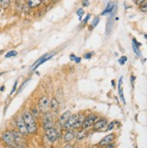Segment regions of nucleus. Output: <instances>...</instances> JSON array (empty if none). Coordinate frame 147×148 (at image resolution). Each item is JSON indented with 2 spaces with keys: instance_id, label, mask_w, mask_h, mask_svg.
<instances>
[{
  "instance_id": "ddd939ff",
  "label": "nucleus",
  "mask_w": 147,
  "mask_h": 148,
  "mask_svg": "<svg viewBox=\"0 0 147 148\" xmlns=\"http://www.w3.org/2000/svg\"><path fill=\"white\" fill-rule=\"evenodd\" d=\"M59 107H60V104L59 101L57 100V98L55 97H51L50 99V110L53 114H56L59 111Z\"/></svg>"
},
{
  "instance_id": "9b49d317",
  "label": "nucleus",
  "mask_w": 147,
  "mask_h": 148,
  "mask_svg": "<svg viewBox=\"0 0 147 148\" xmlns=\"http://www.w3.org/2000/svg\"><path fill=\"white\" fill-rule=\"evenodd\" d=\"M107 126V119H103L102 118V119H97V121L92 126V129L94 130V131H101V130H103Z\"/></svg>"
},
{
  "instance_id": "423d86ee",
  "label": "nucleus",
  "mask_w": 147,
  "mask_h": 148,
  "mask_svg": "<svg viewBox=\"0 0 147 148\" xmlns=\"http://www.w3.org/2000/svg\"><path fill=\"white\" fill-rule=\"evenodd\" d=\"M44 135H45L46 139L50 143H55L58 139L60 137V132L58 131V129L56 127H53V128L45 130Z\"/></svg>"
},
{
  "instance_id": "c85d7f7f",
  "label": "nucleus",
  "mask_w": 147,
  "mask_h": 148,
  "mask_svg": "<svg viewBox=\"0 0 147 148\" xmlns=\"http://www.w3.org/2000/svg\"><path fill=\"white\" fill-rule=\"evenodd\" d=\"M31 9H32V8H30V7L27 5V4H25V5L23 6V11H24L25 14H29V13L31 12Z\"/></svg>"
},
{
  "instance_id": "4be33fe9",
  "label": "nucleus",
  "mask_w": 147,
  "mask_h": 148,
  "mask_svg": "<svg viewBox=\"0 0 147 148\" xmlns=\"http://www.w3.org/2000/svg\"><path fill=\"white\" fill-rule=\"evenodd\" d=\"M30 112H31V114L33 116V118H35V119H38L39 116L41 115V113L39 112V110H38L37 108H32Z\"/></svg>"
},
{
  "instance_id": "f257e3e1",
  "label": "nucleus",
  "mask_w": 147,
  "mask_h": 148,
  "mask_svg": "<svg viewBox=\"0 0 147 148\" xmlns=\"http://www.w3.org/2000/svg\"><path fill=\"white\" fill-rule=\"evenodd\" d=\"M22 117L24 119L25 127H26L27 132L29 135H35L38 132V125L36 122V119L33 118L31 114L30 110H24Z\"/></svg>"
},
{
  "instance_id": "79ce46f5",
  "label": "nucleus",
  "mask_w": 147,
  "mask_h": 148,
  "mask_svg": "<svg viewBox=\"0 0 147 148\" xmlns=\"http://www.w3.org/2000/svg\"><path fill=\"white\" fill-rule=\"evenodd\" d=\"M5 90V86L3 85V86H1V88H0V91H1V92H3Z\"/></svg>"
},
{
  "instance_id": "393cba45",
  "label": "nucleus",
  "mask_w": 147,
  "mask_h": 148,
  "mask_svg": "<svg viewBox=\"0 0 147 148\" xmlns=\"http://www.w3.org/2000/svg\"><path fill=\"white\" fill-rule=\"evenodd\" d=\"M77 15L79 16V19L81 21L82 20V17H83V15H84V10L82 9V8H79V9L77 10Z\"/></svg>"
},
{
  "instance_id": "bb28decb",
  "label": "nucleus",
  "mask_w": 147,
  "mask_h": 148,
  "mask_svg": "<svg viewBox=\"0 0 147 148\" xmlns=\"http://www.w3.org/2000/svg\"><path fill=\"white\" fill-rule=\"evenodd\" d=\"M126 61H127V57L126 56H123V57H121L119 59H118V62H119V64L120 65H125L126 63Z\"/></svg>"
},
{
  "instance_id": "7ed1b4c3",
  "label": "nucleus",
  "mask_w": 147,
  "mask_h": 148,
  "mask_svg": "<svg viewBox=\"0 0 147 148\" xmlns=\"http://www.w3.org/2000/svg\"><path fill=\"white\" fill-rule=\"evenodd\" d=\"M42 129L47 130L50 128L54 127V119H53V114L51 111L45 113L42 115Z\"/></svg>"
},
{
  "instance_id": "dca6fc26",
  "label": "nucleus",
  "mask_w": 147,
  "mask_h": 148,
  "mask_svg": "<svg viewBox=\"0 0 147 148\" xmlns=\"http://www.w3.org/2000/svg\"><path fill=\"white\" fill-rule=\"evenodd\" d=\"M140 46H141V43L138 42L135 39H133V40H132V48H133V50H134V52H135L137 57H141Z\"/></svg>"
},
{
  "instance_id": "cd10ccee",
  "label": "nucleus",
  "mask_w": 147,
  "mask_h": 148,
  "mask_svg": "<svg viewBox=\"0 0 147 148\" xmlns=\"http://www.w3.org/2000/svg\"><path fill=\"white\" fill-rule=\"evenodd\" d=\"M115 124H116L115 121H112V122H110V123L107 126V131H111V130L115 127Z\"/></svg>"
},
{
  "instance_id": "8fccbe9b",
  "label": "nucleus",
  "mask_w": 147,
  "mask_h": 148,
  "mask_svg": "<svg viewBox=\"0 0 147 148\" xmlns=\"http://www.w3.org/2000/svg\"><path fill=\"white\" fill-rule=\"evenodd\" d=\"M135 148H137V146H135Z\"/></svg>"
},
{
  "instance_id": "e433bc0d",
  "label": "nucleus",
  "mask_w": 147,
  "mask_h": 148,
  "mask_svg": "<svg viewBox=\"0 0 147 148\" xmlns=\"http://www.w3.org/2000/svg\"><path fill=\"white\" fill-rule=\"evenodd\" d=\"M105 148H116V145H115V144H113V143H111V144H109V145H106V146H105Z\"/></svg>"
},
{
  "instance_id": "de8ad7c7",
  "label": "nucleus",
  "mask_w": 147,
  "mask_h": 148,
  "mask_svg": "<svg viewBox=\"0 0 147 148\" xmlns=\"http://www.w3.org/2000/svg\"><path fill=\"white\" fill-rule=\"evenodd\" d=\"M0 4H1V0H0Z\"/></svg>"
},
{
  "instance_id": "4c0bfd02",
  "label": "nucleus",
  "mask_w": 147,
  "mask_h": 148,
  "mask_svg": "<svg viewBox=\"0 0 147 148\" xmlns=\"http://www.w3.org/2000/svg\"><path fill=\"white\" fill-rule=\"evenodd\" d=\"M74 61H75L76 63H80V61H81V58H80V57H76V58H75Z\"/></svg>"
},
{
  "instance_id": "37998d69",
  "label": "nucleus",
  "mask_w": 147,
  "mask_h": 148,
  "mask_svg": "<svg viewBox=\"0 0 147 148\" xmlns=\"http://www.w3.org/2000/svg\"><path fill=\"white\" fill-rule=\"evenodd\" d=\"M4 53V50L3 49H0V55H2Z\"/></svg>"
},
{
  "instance_id": "2eb2a0df",
  "label": "nucleus",
  "mask_w": 147,
  "mask_h": 148,
  "mask_svg": "<svg viewBox=\"0 0 147 148\" xmlns=\"http://www.w3.org/2000/svg\"><path fill=\"white\" fill-rule=\"evenodd\" d=\"M87 136H88V130L87 129L80 128V129H78V131L75 133V138L78 141H81Z\"/></svg>"
},
{
  "instance_id": "b1692460",
  "label": "nucleus",
  "mask_w": 147,
  "mask_h": 148,
  "mask_svg": "<svg viewBox=\"0 0 147 148\" xmlns=\"http://www.w3.org/2000/svg\"><path fill=\"white\" fill-rule=\"evenodd\" d=\"M99 21H100V18H99L98 16H96V17H95V18L93 19V21H92V23H91V29H93V28L96 27V26L98 24Z\"/></svg>"
},
{
  "instance_id": "f3484780",
  "label": "nucleus",
  "mask_w": 147,
  "mask_h": 148,
  "mask_svg": "<svg viewBox=\"0 0 147 148\" xmlns=\"http://www.w3.org/2000/svg\"><path fill=\"white\" fill-rule=\"evenodd\" d=\"M122 83H123V77H120V79L118 81V92H119V97L120 100L123 101L124 104H126V100L124 96V91H123V87H122Z\"/></svg>"
},
{
  "instance_id": "c9c22d12",
  "label": "nucleus",
  "mask_w": 147,
  "mask_h": 148,
  "mask_svg": "<svg viewBox=\"0 0 147 148\" xmlns=\"http://www.w3.org/2000/svg\"><path fill=\"white\" fill-rule=\"evenodd\" d=\"M62 148H74V145L71 143H67Z\"/></svg>"
},
{
  "instance_id": "6ab92c4d",
  "label": "nucleus",
  "mask_w": 147,
  "mask_h": 148,
  "mask_svg": "<svg viewBox=\"0 0 147 148\" xmlns=\"http://www.w3.org/2000/svg\"><path fill=\"white\" fill-rule=\"evenodd\" d=\"M27 5L30 8H37L42 4V0H27L26 1Z\"/></svg>"
},
{
  "instance_id": "7c9ffc66",
  "label": "nucleus",
  "mask_w": 147,
  "mask_h": 148,
  "mask_svg": "<svg viewBox=\"0 0 147 148\" xmlns=\"http://www.w3.org/2000/svg\"><path fill=\"white\" fill-rule=\"evenodd\" d=\"M17 84H18V81L15 80V83H14V85H13V88H12V90H11L10 95H12V94H13V93L15 92V90H16V87H17Z\"/></svg>"
},
{
  "instance_id": "1a4fd4ad",
  "label": "nucleus",
  "mask_w": 147,
  "mask_h": 148,
  "mask_svg": "<svg viewBox=\"0 0 147 148\" xmlns=\"http://www.w3.org/2000/svg\"><path fill=\"white\" fill-rule=\"evenodd\" d=\"M54 55H55L54 52H51V54H50V53H47V54H45V55H44V56H42V57L37 60V61L33 64V66H32L31 69H32V70H35V69H36L37 67H39L41 65H42L44 63H45L46 61H48V60H50Z\"/></svg>"
},
{
  "instance_id": "a878e982",
  "label": "nucleus",
  "mask_w": 147,
  "mask_h": 148,
  "mask_svg": "<svg viewBox=\"0 0 147 148\" xmlns=\"http://www.w3.org/2000/svg\"><path fill=\"white\" fill-rule=\"evenodd\" d=\"M139 10L141 11V12H147V2H144V3H143L142 5H139Z\"/></svg>"
},
{
  "instance_id": "20e7f679",
  "label": "nucleus",
  "mask_w": 147,
  "mask_h": 148,
  "mask_svg": "<svg viewBox=\"0 0 147 148\" xmlns=\"http://www.w3.org/2000/svg\"><path fill=\"white\" fill-rule=\"evenodd\" d=\"M13 134L15 137V148H26L27 147V142L25 136H23L18 130H13Z\"/></svg>"
},
{
  "instance_id": "a18cd8bd",
  "label": "nucleus",
  "mask_w": 147,
  "mask_h": 148,
  "mask_svg": "<svg viewBox=\"0 0 147 148\" xmlns=\"http://www.w3.org/2000/svg\"><path fill=\"white\" fill-rule=\"evenodd\" d=\"M144 38H145V39L147 40V35H146V34H144Z\"/></svg>"
},
{
  "instance_id": "c756f323",
  "label": "nucleus",
  "mask_w": 147,
  "mask_h": 148,
  "mask_svg": "<svg viewBox=\"0 0 147 148\" xmlns=\"http://www.w3.org/2000/svg\"><path fill=\"white\" fill-rule=\"evenodd\" d=\"M30 81V79H27V80H25L23 84H22V85L19 87V89H18V92H21L22 91H23V89H24V87L25 86V84H28V82Z\"/></svg>"
},
{
  "instance_id": "c03bdc74",
  "label": "nucleus",
  "mask_w": 147,
  "mask_h": 148,
  "mask_svg": "<svg viewBox=\"0 0 147 148\" xmlns=\"http://www.w3.org/2000/svg\"><path fill=\"white\" fill-rule=\"evenodd\" d=\"M112 85L115 86V81H114V80H112Z\"/></svg>"
},
{
  "instance_id": "ea45409f",
  "label": "nucleus",
  "mask_w": 147,
  "mask_h": 148,
  "mask_svg": "<svg viewBox=\"0 0 147 148\" xmlns=\"http://www.w3.org/2000/svg\"><path fill=\"white\" fill-rule=\"evenodd\" d=\"M135 75H131V83H132V85L134 86V83H135Z\"/></svg>"
},
{
  "instance_id": "39448f33",
  "label": "nucleus",
  "mask_w": 147,
  "mask_h": 148,
  "mask_svg": "<svg viewBox=\"0 0 147 148\" xmlns=\"http://www.w3.org/2000/svg\"><path fill=\"white\" fill-rule=\"evenodd\" d=\"M1 141L9 147L15 148V137L14 134L10 130H6L2 135H1Z\"/></svg>"
},
{
  "instance_id": "2f4dec72",
  "label": "nucleus",
  "mask_w": 147,
  "mask_h": 148,
  "mask_svg": "<svg viewBox=\"0 0 147 148\" xmlns=\"http://www.w3.org/2000/svg\"><path fill=\"white\" fill-rule=\"evenodd\" d=\"M93 56V52H88V53H86L84 55V58L86 59H90Z\"/></svg>"
},
{
  "instance_id": "72a5a7b5",
  "label": "nucleus",
  "mask_w": 147,
  "mask_h": 148,
  "mask_svg": "<svg viewBox=\"0 0 147 148\" xmlns=\"http://www.w3.org/2000/svg\"><path fill=\"white\" fill-rule=\"evenodd\" d=\"M89 18H90V14H87V16L85 17V19L82 21V24H84V25H85L86 23H88V21L89 20Z\"/></svg>"
},
{
  "instance_id": "0eeeda50",
  "label": "nucleus",
  "mask_w": 147,
  "mask_h": 148,
  "mask_svg": "<svg viewBox=\"0 0 147 148\" xmlns=\"http://www.w3.org/2000/svg\"><path fill=\"white\" fill-rule=\"evenodd\" d=\"M15 127H16V129L18 130L23 136H27L29 135L27 132L26 127H25V124H24V121L22 115H19L15 118Z\"/></svg>"
},
{
  "instance_id": "6e6552de",
  "label": "nucleus",
  "mask_w": 147,
  "mask_h": 148,
  "mask_svg": "<svg viewBox=\"0 0 147 148\" xmlns=\"http://www.w3.org/2000/svg\"><path fill=\"white\" fill-rule=\"evenodd\" d=\"M97 119H98V116L96 114H94V113H91V114L86 116L85 117V119L83 121V123H82L81 128L88 130L89 128L92 127V126L97 121Z\"/></svg>"
},
{
  "instance_id": "f8f14e48",
  "label": "nucleus",
  "mask_w": 147,
  "mask_h": 148,
  "mask_svg": "<svg viewBox=\"0 0 147 148\" xmlns=\"http://www.w3.org/2000/svg\"><path fill=\"white\" fill-rule=\"evenodd\" d=\"M115 139H116V135L114 133L108 134L105 137H103L101 139L100 142L98 143V146H100V147H105L106 145H109L111 143H113Z\"/></svg>"
},
{
  "instance_id": "a211bd4d",
  "label": "nucleus",
  "mask_w": 147,
  "mask_h": 148,
  "mask_svg": "<svg viewBox=\"0 0 147 148\" xmlns=\"http://www.w3.org/2000/svg\"><path fill=\"white\" fill-rule=\"evenodd\" d=\"M113 26H114V22H113V16H110V18L108 19L107 25H106V35L108 36L111 33L112 30H113Z\"/></svg>"
},
{
  "instance_id": "9d476101",
  "label": "nucleus",
  "mask_w": 147,
  "mask_h": 148,
  "mask_svg": "<svg viewBox=\"0 0 147 148\" xmlns=\"http://www.w3.org/2000/svg\"><path fill=\"white\" fill-rule=\"evenodd\" d=\"M71 110H66L65 112H63L62 114H60L59 119H58V125L60 127V128H62L63 126L66 124V122L69 120V119H70V117L71 116Z\"/></svg>"
},
{
  "instance_id": "aec40b11",
  "label": "nucleus",
  "mask_w": 147,
  "mask_h": 148,
  "mask_svg": "<svg viewBox=\"0 0 147 148\" xmlns=\"http://www.w3.org/2000/svg\"><path fill=\"white\" fill-rule=\"evenodd\" d=\"M115 5L114 3H112V2H108L106 8H105V10H104L102 12V15H106V14H111V13H113V11L115 10Z\"/></svg>"
},
{
  "instance_id": "5701e85b",
  "label": "nucleus",
  "mask_w": 147,
  "mask_h": 148,
  "mask_svg": "<svg viewBox=\"0 0 147 148\" xmlns=\"http://www.w3.org/2000/svg\"><path fill=\"white\" fill-rule=\"evenodd\" d=\"M17 56V51L15 50H10V51H8L7 53H6L5 57L6 58H13V57H15Z\"/></svg>"
},
{
  "instance_id": "4468645a",
  "label": "nucleus",
  "mask_w": 147,
  "mask_h": 148,
  "mask_svg": "<svg viewBox=\"0 0 147 148\" xmlns=\"http://www.w3.org/2000/svg\"><path fill=\"white\" fill-rule=\"evenodd\" d=\"M75 130L74 129H68L65 130V133L63 135V141L67 143H71L75 138Z\"/></svg>"
},
{
  "instance_id": "a19ab883",
  "label": "nucleus",
  "mask_w": 147,
  "mask_h": 148,
  "mask_svg": "<svg viewBox=\"0 0 147 148\" xmlns=\"http://www.w3.org/2000/svg\"><path fill=\"white\" fill-rule=\"evenodd\" d=\"M60 1V0H51V2L53 3V4H56Z\"/></svg>"
},
{
  "instance_id": "09e8293b",
  "label": "nucleus",
  "mask_w": 147,
  "mask_h": 148,
  "mask_svg": "<svg viewBox=\"0 0 147 148\" xmlns=\"http://www.w3.org/2000/svg\"><path fill=\"white\" fill-rule=\"evenodd\" d=\"M42 1H45V0H42Z\"/></svg>"
},
{
  "instance_id": "412c9836",
  "label": "nucleus",
  "mask_w": 147,
  "mask_h": 148,
  "mask_svg": "<svg viewBox=\"0 0 147 148\" xmlns=\"http://www.w3.org/2000/svg\"><path fill=\"white\" fill-rule=\"evenodd\" d=\"M10 4H11V0H1L0 7H1L3 10H6L7 8L10 6Z\"/></svg>"
},
{
  "instance_id": "f704fd0d",
  "label": "nucleus",
  "mask_w": 147,
  "mask_h": 148,
  "mask_svg": "<svg viewBox=\"0 0 147 148\" xmlns=\"http://www.w3.org/2000/svg\"><path fill=\"white\" fill-rule=\"evenodd\" d=\"M82 5L84 7H88L89 5V0H82Z\"/></svg>"
},
{
  "instance_id": "49530a36",
  "label": "nucleus",
  "mask_w": 147,
  "mask_h": 148,
  "mask_svg": "<svg viewBox=\"0 0 147 148\" xmlns=\"http://www.w3.org/2000/svg\"><path fill=\"white\" fill-rule=\"evenodd\" d=\"M3 148H13V147H9V146H6V147H3Z\"/></svg>"
},
{
  "instance_id": "58836bf2",
  "label": "nucleus",
  "mask_w": 147,
  "mask_h": 148,
  "mask_svg": "<svg viewBox=\"0 0 147 148\" xmlns=\"http://www.w3.org/2000/svg\"><path fill=\"white\" fill-rule=\"evenodd\" d=\"M75 58H76V56H75L74 54H71V55H70V59L71 60V61H74Z\"/></svg>"
},
{
  "instance_id": "f03ea898",
  "label": "nucleus",
  "mask_w": 147,
  "mask_h": 148,
  "mask_svg": "<svg viewBox=\"0 0 147 148\" xmlns=\"http://www.w3.org/2000/svg\"><path fill=\"white\" fill-rule=\"evenodd\" d=\"M37 109L41 115H44L50 111V98L47 95H42L38 100Z\"/></svg>"
},
{
  "instance_id": "473e14b6",
  "label": "nucleus",
  "mask_w": 147,
  "mask_h": 148,
  "mask_svg": "<svg viewBox=\"0 0 147 148\" xmlns=\"http://www.w3.org/2000/svg\"><path fill=\"white\" fill-rule=\"evenodd\" d=\"M134 2H135V4L136 5H142L143 3L146 2V0H134Z\"/></svg>"
}]
</instances>
